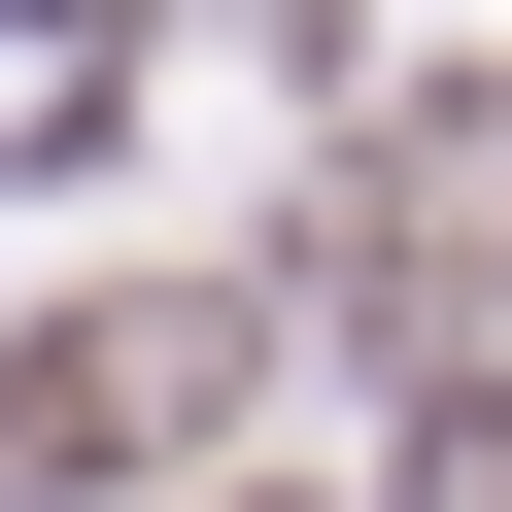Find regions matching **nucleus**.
<instances>
[{
	"mask_svg": "<svg viewBox=\"0 0 512 512\" xmlns=\"http://www.w3.org/2000/svg\"><path fill=\"white\" fill-rule=\"evenodd\" d=\"M171 410H239V308H103V342L0 410V444H35V478H103V444H171Z\"/></svg>",
	"mask_w": 512,
	"mask_h": 512,
	"instance_id": "nucleus-1",
	"label": "nucleus"
},
{
	"mask_svg": "<svg viewBox=\"0 0 512 512\" xmlns=\"http://www.w3.org/2000/svg\"><path fill=\"white\" fill-rule=\"evenodd\" d=\"M376 205H410V274H512V103H410Z\"/></svg>",
	"mask_w": 512,
	"mask_h": 512,
	"instance_id": "nucleus-2",
	"label": "nucleus"
},
{
	"mask_svg": "<svg viewBox=\"0 0 512 512\" xmlns=\"http://www.w3.org/2000/svg\"><path fill=\"white\" fill-rule=\"evenodd\" d=\"M410 512H512V410H444V444H410Z\"/></svg>",
	"mask_w": 512,
	"mask_h": 512,
	"instance_id": "nucleus-3",
	"label": "nucleus"
}]
</instances>
